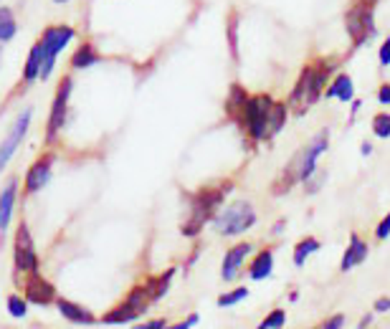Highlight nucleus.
I'll list each match as a JSON object with an SVG mask.
<instances>
[{
    "instance_id": "f257e3e1",
    "label": "nucleus",
    "mask_w": 390,
    "mask_h": 329,
    "mask_svg": "<svg viewBox=\"0 0 390 329\" xmlns=\"http://www.w3.org/2000/svg\"><path fill=\"white\" fill-rule=\"evenodd\" d=\"M334 77V58H312L309 63H304L302 74L297 77L292 86V94L286 99V106L289 112L302 117L312 109L322 97H325V89H327L329 79Z\"/></svg>"
},
{
    "instance_id": "f03ea898",
    "label": "nucleus",
    "mask_w": 390,
    "mask_h": 329,
    "mask_svg": "<svg viewBox=\"0 0 390 329\" xmlns=\"http://www.w3.org/2000/svg\"><path fill=\"white\" fill-rule=\"evenodd\" d=\"M327 147H329V129L325 127V129H320L312 140L306 142L304 147L292 154V160L286 162V168L281 170L279 180L272 185L274 195H281L286 190H292L294 185H304L317 172V162H320L322 154L327 152Z\"/></svg>"
},
{
    "instance_id": "7ed1b4c3",
    "label": "nucleus",
    "mask_w": 390,
    "mask_h": 329,
    "mask_svg": "<svg viewBox=\"0 0 390 329\" xmlns=\"http://www.w3.org/2000/svg\"><path fill=\"white\" fill-rule=\"evenodd\" d=\"M274 102L269 94H249L244 109L236 117V122L244 127V132L249 134L254 142L269 140V117H272Z\"/></svg>"
},
{
    "instance_id": "20e7f679",
    "label": "nucleus",
    "mask_w": 390,
    "mask_h": 329,
    "mask_svg": "<svg viewBox=\"0 0 390 329\" xmlns=\"http://www.w3.org/2000/svg\"><path fill=\"white\" fill-rule=\"evenodd\" d=\"M258 220L256 208L249 203V200H233L231 205L216 213L213 218V228H216L221 236H241L249 228H254Z\"/></svg>"
},
{
    "instance_id": "39448f33",
    "label": "nucleus",
    "mask_w": 390,
    "mask_h": 329,
    "mask_svg": "<svg viewBox=\"0 0 390 329\" xmlns=\"http://www.w3.org/2000/svg\"><path fill=\"white\" fill-rule=\"evenodd\" d=\"M345 29H348L350 35V46L352 49H362L365 43L375 35V8L368 6V3H352L345 13Z\"/></svg>"
},
{
    "instance_id": "423d86ee",
    "label": "nucleus",
    "mask_w": 390,
    "mask_h": 329,
    "mask_svg": "<svg viewBox=\"0 0 390 329\" xmlns=\"http://www.w3.org/2000/svg\"><path fill=\"white\" fill-rule=\"evenodd\" d=\"M223 195H226V190H221V188H205V190H201V193H195L193 208H190L188 220L182 225V233H185V236H193V233L201 231L208 220H213L218 205L223 203Z\"/></svg>"
},
{
    "instance_id": "0eeeda50",
    "label": "nucleus",
    "mask_w": 390,
    "mask_h": 329,
    "mask_svg": "<svg viewBox=\"0 0 390 329\" xmlns=\"http://www.w3.org/2000/svg\"><path fill=\"white\" fill-rule=\"evenodd\" d=\"M74 35L77 31L71 29V26H49V29L43 31L41 35V46H43V71H41V79H49L51 71L56 66V58L61 54L71 41H74Z\"/></svg>"
},
{
    "instance_id": "6e6552de",
    "label": "nucleus",
    "mask_w": 390,
    "mask_h": 329,
    "mask_svg": "<svg viewBox=\"0 0 390 329\" xmlns=\"http://www.w3.org/2000/svg\"><path fill=\"white\" fill-rule=\"evenodd\" d=\"M150 294H147L145 287H137L134 291H130V296H127L122 304H119L117 309H111V312H107L104 319L102 322L104 324H125V322H132V319H137L142 312H145L147 307H150Z\"/></svg>"
},
{
    "instance_id": "1a4fd4ad",
    "label": "nucleus",
    "mask_w": 390,
    "mask_h": 329,
    "mask_svg": "<svg viewBox=\"0 0 390 329\" xmlns=\"http://www.w3.org/2000/svg\"><path fill=\"white\" fill-rule=\"evenodd\" d=\"M31 117H33V109H23V112L13 120L10 129H8L6 140L0 142V172L6 170V165L10 162V157L18 152V147H21L23 137L28 134V125H31Z\"/></svg>"
},
{
    "instance_id": "9d476101",
    "label": "nucleus",
    "mask_w": 390,
    "mask_h": 329,
    "mask_svg": "<svg viewBox=\"0 0 390 329\" xmlns=\"http://www.w3.org/2000/svg\"><path fill=\"white\" fill-rule=\"evenodd\" d=\"M71 89H74L71 77H63L61 84H58V89H56L54 104H51V114H49V125H46V137H49V140H54L56 134H58V129L63 127V122H66Z\"/></svg>"
},
{
    "instance_id": "9b49d317",
    "label": "nucleus",
    "mask_w": 390,
    "mask_h": 329,
    "mask_svg": "<svg viewBox=\"0 0 390 329\" xmlns=\"http://www.w3.org/2000/svg\"><path fill=\"white\" fill-rule=\"evenodd\" d=\"M13 261H15V268H18V271H36V266H38V256H36L33 236H31V231H28L26 223H21V225H18V231H15Z\"/></svg>"
},
{
    "instance_id": "f8f14e48",
    "label": "nucleus",
    "mask_w": 390,
    "mask_h": 329,
    "mask_svg": "<svg viewBox=\"0 0 390 329\" xmlns=\"http://www.w3.org/2000/svg\"><path fill=\"white\" fill-rule=\"evenodd\" d=\"M251 251H254V246L246 243V241L244 243L231 246L228 251H226V256H223V266H221L223 281H236V276L241 273V268H244V264L251 256Z\"/></svg>"
},
{
    "instance_id": "ddd939ff",
    "label": "nucleus",
    "mask_w": 390,
    "mask_h": 329,
    "mask_svg": "<svg viewBox=\"0 0 390 329\" xmlns=\"http://www.w3.org/2000/svg\"><path fill=\"white\" fill-rule=\"evenodd\" d=\"M51 170H54V157H51V154H43L41 160H36L26 172L28 193H38V190L46 188L51 180Z\"/></svg>"
},
{
    "instance_id": "4468645a",
    "label": "nucleus",
    "mask_w": 390,
    "mask_h": 329,
    "mask_svg": "<svg viewBox=\"0 0 390 329\" xmlns=\"http://www.w3.org/2000/svg\"><path fill=\"white\" fill-rule=\"evenodd\" d=\"M365 259H368V243H365L362 236L352 233V236H350L348 248H345V253H342L340 271H352V268H357L360 264H365Z\"/></svg>"
},
{
    "instance_id": "2eb2a0df",
    "label": "nucleus",
    "mask_w": 390,
    "mask_h": 329,
    "mask_svg": "<svg viewBox=\"0 0 390 329\" xmlns=\"http://www.w3.org/2000/svg\"><path fill=\"white\" fill-rule=\"evenodd\" d=\"M26 299L33 301V304H51L56 299V289L51 281H46L43 276L33 273L31 281L26 284Z\"/></svg>"
},
{
    "instance_id": "dca6fc26",
    "label": "nucleus",
    "mask_w": 390,
    "mask_h": 329,
    "mask_svg": "<svg viewBox=\"0 0 390 329\" xmlns=\"http://www.w3.org/2000/svg\"><path fill=\"white\" fill-rule=\"evenodd\" d=\"M325 97L329 99H337V102H352L355 99V84H352V79L348 74H334L329 79L327 89H325Z\"/></svg>"
},
{
    "instance_id": "f3484780",
    "label": "nucleus",
    "mask_w": 390,
    "mask_h": 329,
    "mask_svg": "<svg viewBox=\"0 0 390 329\" xmlns=\"http://www.w3.org/2000/svg\"><path fill=\"white\" fill-rule=\"evenodd\" d=\"M272 271H274V251L272 248H261V251L251 259L249 276L254 281H264L272 276Z\"/></svg>"
},
{
    "instance_id": "a211bd4d",
    "label": "nucleus",
    "mask_w": 390,
    "mask_h": 329,
    "mask_svg": "<svg viewBox=\"0 0 390 329\" xmlns=\"http://www.w3.org/2000/svg\"><path fill=\"white\" fill-rule=\"evenodd\" d=\"M15 193H18V185L15 180H10L0 193V233L8 231L10 225V218H13V208H15Z\"/></svg>"
},
{
    "instance_id": "6ab92c4d",
    "label": "nucleus",
    "mask_w": 390,
    "mask_h": 329,
    "mask_svg": "<svg viewBox=\"0 0 390 329\" xmlns=\"http://www.w3.org/2000/svg\"><path fill=\"white\" fill-rule=\"evenodd\" d=\"M56 307H58V312L63 314V319H69V322H74V324H91L94 322V316H91L89 309L79 307V304H74V301L58 299L56 301Z\"/></svg>"
},
{
    "instance_id": "aec40b11",
    "label": "nucleus",
    "mask_w": 390,
    "mask_h": 329,
    "mask_svg": "<svg viewBox=\"0 0 390 329\" xmlns=\"http://www.w3.org/2000/svg\"><path fill=\"white\" fill-rule=\"evenodd\" d=\"M41 71H43V46H41V41H38L26 58L23 79H26V81H36V79H41Z\"/></svg>"
},
{
    "instance_id": "412c9836",
    "label": "nucleus",
    "mask_w": 390,
    "mask_h": 329,
    "mask_svg": "<svg viewBox=\"0 0 390 329\" xmlns=\"http://www.w3.org/2000/svg\"><path fill=\"white\" fill-rule=\"evenodd\" d=\"M15 33H18V21H15L13 8L0 6V43L13 41Z\"/></svg>"
},
{
    "instance_id": "4be33fe9",
    "label": "nucleus",
    "mask_w": 390,
    "mask_h": 329,
    "mask_svg": "<svg viewBox=\"0 0 390 329\" xmlns=\"http://www.w3.org/2000/svg\"><path fill=\"white\" fill-rule=\"evenodd\" d=\"M320 248H322L320 239H314V236H304L299 243L294 246V266H304L306 259H309L312 253L320 251Z\"/></svg>"
},
{
    "instance_id": "5701e85b",
    "label": "nucleus",
    "mask_w": 390,
    "mask_h": 329,
    "mask_svg": "<svg viewBox=\"0 0 390 329\" xmlns=\"http://www.w3.org/2000/svg\"><path fill=\"white\" fill-rule=\"evenodd\" d=\"M286 120H289V106H286V102H274L272 117H269V140L276 137L284 129Z\"/></svg>"
},
{
    "instance_id": "b1692460",
    "label": "nucleus",
    "mask_w": 390,
    "mask_h": 329,
    "mask_svg": "<svg viewBox=\"0 0 390 329\" xmlns=\"http://www.w3.org/2000/svg\"><path fill=\"white\" fill-rule=\"evenodd\" d=\"M99 61L97 51H94V46L91 43H84L81 49H77V54L71 56V69H89V66H94V63Z\"/></svg>"
},
{
    "instance_id": "393cba45",
    "label": "nucleus",
    "mask_w": 390,
    "mask_h": 329,
    "mask_svg": "<svg viewBox=\"0 0 390 329\" xmlns=\"http://www.w3.org/2000/svg\"><path fill=\"white\" fill-rule=\"evenodd\" d=\"M175 271H167V273H162V276H157V279H153L150 284H147V294H150V299L153 301H157L160 299L162 294L167 291V287H170V276H173Z\"/></svg>"
},
{
    "instance_id": "a878e982",
    "label": "nucleus",
    "mask_w": 390,
    "mask_h": 329,
    "mask_svg": "<svg viewBox=\"0 0 390 329\" xmlns=\"http://www.w3.org/2000/svg\"><path fill=\"white\" fill-rule=\"evenodd\" d=\"M373 134L380 137V140H388L390 137V112H377L373 117Z\"/></svg>"
},
{
    "instance_id": "bb28decb",
    "label": "nucleus",
    "mask_w": 390,
    "mask_h": 329,
    "mask_svg": "<svg viewBox=\"0 0 390 329\" xmlns=\"http://www.w3.org/2000/svg\"><path fill=\"white\" fill-rule=\"evenodd\" d=\"M286 324V312L284 309H274L266 314V319L258 324V329H281Z\"/></svg>"
},
{
    "instance_id": "cd10ccee",
    "label": "nucleus",
    "mask_w": 390,
    "mask_h": 329,
    "mask_svg": "<svg viewBox=\"0 0 390 329\" xmlns=\"http://www.w3.org/2000/svg\"><path fill=\"white\" fill-rule=\"evenodd\" d=\"M6 309H8V314H10V316H15V319H23V316H26V312H28V304H26V299H21V296L10 294V296H8V301H6Z\"/></svg>"
},
{
    "instance_id": "c85d7f7f",
    "label": "nucleus",
    "mask_w": 390,
    "mask_h": 329,
    "mask_svg": "<svg viewBox=\"0 0 390 329\" xmlns=\"http://www.w3.org/2000/svg\"><path fill=\"white\" fill-rule=\"evenodd\" d=\"M246 296H249V289L246 287H238L233 289V291H228V294H223L221 299H218V307H233V304H238V301H244Z\"/></svg>"
},
{
    "instance_id": "c756f323",
    "label": "nucleus",
    "mask_w": 390,
    "mask_h": 329,
    "mask_svg": "<svg viewBox=\"0 0 390 329\" xmlns=\"http://www.w3.org/2000/svg\"><path fill=\"white\" fill-rule=\"evenodd\" d=\"M325 175H327V172H325V170L317 168V172H314V175L304 182V190H306V193H309V195H312V193H317V190L322 188V182H325Z\"/></svg>"
},
{
    "instance_id": "7c9ffc66",
    "label": "nucleus",
    "mask_w": 390,
    "mask_h": 329,
    "mask_svg": "<svg viewBox=\"0 0 390 329\" xmlns=\"http://www.w3.org/2000/svg\"><path fill=\"white\" fill-rule=\"evenodd\" d=\"M345 327V314H332L327 319H322L314 329H342Z\"/></svg>"
},
{
    "instance_id": "2f4dec72",
    "label": "nucleus",
    "mask_w": 390,
    "mask_h": 329,
    "mask_svg": "<svg viewBox=\"0 0 390 329\" xmlns=\"http://www.w3.org/2000/svg\"><path fill=\"white\" fill-rule=\"evenodd\" d=\"M377 61H380L383 69H388L390 66V35L385 38L383 43H380V49H377Z\"/></svg>"
},
{
    "instance_id": "473e14b6",
    "label": "nucleus",
    "mask_w": 390,
    "mask_h": 329,
    "mask_svg": "<svg viewBox=\"0 0 390 329\" xmlns=\"http://www.w3.org/2000/svg\"><path fill=\"white\" fill-rule=\"evenodd\" d=\"M388 236H390V213L383 218V220H380V223H377V228H375V239L377 241H385Z\"/></svg>"
},
{
    "instance_id": "72a5a7b5",
    "label": "nucleus",
    "mask_w": 390,
    "mask_h": 329,
    "mask_svg": "<svg viewBox=\"0 0 390 329\" xmlns=\"http://www.w3.org/2000/svg\"><path fill=\"white\" fill-rule=\"evenodd\" d=\"M377 102H380L383 106H390V84L377 86Z\"/></svg>"
},
{
    "instance_id": "f704fd0d",
    "label": "nucleus",
    "mask_w": 390,
    "mask_h": 329,
    "mask_svg": "<svg viewBox=\"0 0 390 329\" xmlns=\"http://www.w3.org/2000/svg\"><path fill=\"white\" fill-rule=\"evenodd\" d=\"M132 329H167V322L165 319H153V322L137 324V327H132Z\"/></svg>"
},
{
    "instance_id": "c9c22d12",
    "label": "nucleus",
    "mask_w": 390,
    "mask_h": 329,
    "mask_svg": "<svg viewBox=\"0 0 390 329\" xmlns=\"http://www.w3.org/2000/svg\"><path fill=\"white\" fill-rule=\"evenodd\" d=\"M198 319H201V316H198V314H190L188 319H185V322L173 324V327H167V329H190V327H195V324H198Z\"/></svg>"
},
{
    "instance_id": "e433bc0d",
    "label": "nucleus",
    "mask_w": 390,
    "mask_h": 329,
    "mask_svg": "<svg viewBox=\"0 0 390 329\" xmlns=\"http://www.w3.org/2000/svg\"><path fill=\"white\" fill-rule=\"evenodd\" d=\"M375 312H377V314H385V312H390V296H380V299L375 301Z\"/></svg>"
},
{
    "instance_id": "4c0bfd02",
    "label": "nucleus",
    "mask_w": 390,
    "mask_h": 329,
    "mask_svg": "<svg viewBox=\"0 0 390 329\" xmlns=\"http://www.w3.org/2000/svg\"><path fill=\"white\" fill-rule=\"evenodd\" d=\"M370 152H373V145H370V142H362V154L368 157Z\"/></svg>"
},
{
    "instance_id": "58836bf2",
    "label": "nucleus",
    "mask_w": 390,
    "mask_h": 329,
    "mask_svg": "<svg viewBox=\"0 0 390 329\" xmlns=\"http://www.w3.org/2000/svg\"><path fill=\"white\" fill-rule=\"evenodd\" d=\"M362 3H368V6H375L377 0H362Z\"/></svg>"
},
{
    "instance_id": "ea45409f",
    "label": "nucleus",
    "mask_w": 390,
    "mask_h": 329,
    "mask_svg": "<svg viewBox=\"0 0 390 329\" xmlns=\"http://www.w3.org/2000/svg\"><path fill=\"white\" fill-rule=\"evenodd\" d=\"M54 3H69V0H54Z\"/></svg>"
}]
</instances>
